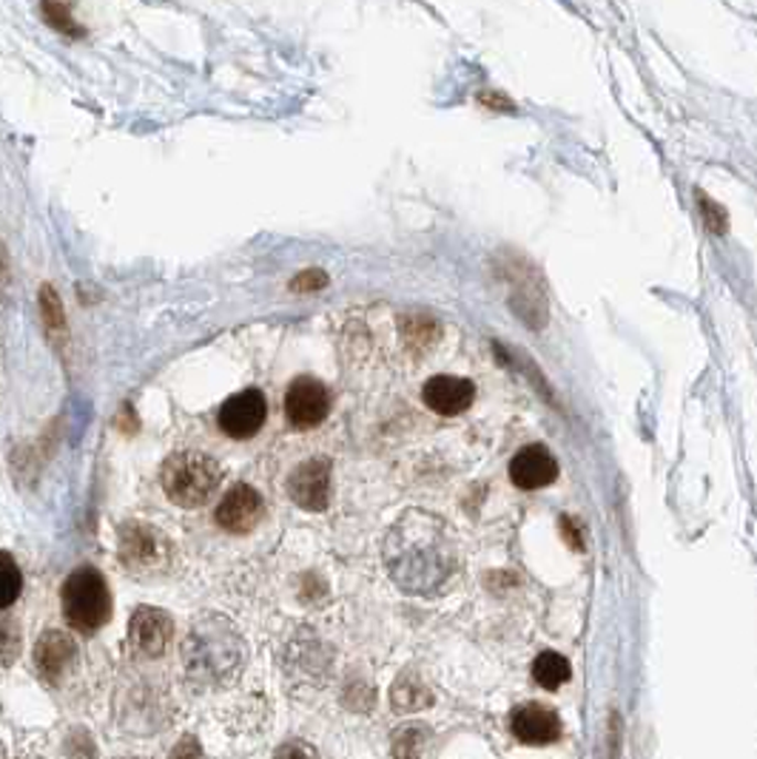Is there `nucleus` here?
<instances>
[{
    "label": "nucleus",
    "instance_id": "obj_25",
    "mask_svg": "<svg viewBox=\"0 0 757 759\" xmlns=\"http://www.w3.org/2000/svg\"><path fill=\"white\" fill-rule=\"evenodd\" d=\"M324 285V276L319 274V270H311V274H302L297 279V282L291 285L294 290H313V288H322Z\"/></svg>",
    "mask_w": 757,
    "mask_h": 759
},
{
    "label": "nucleus",
    "instance_id": "obj_2",
    "mask_svg": "<svg viewBox=\"0 0 757 759\" xmlns=\"http://www.w3.org/2000/svg\"><path fill=\"white\" fill-rule=\"evenodd\" d=\"M243 658V640L228 620L220 618L196 623L183 643L185 674L200 686H220L237 677Z\"/></svg>",
    "mask_w": 757,
    "mask_h": 759
},
{
    "label": "nucleus",
    "instance_id": "obj_9",
    "mask_svg": "<svg viewBox=\"0 0 757 759\" xmlns=\"http://www.w3.org/2000/svg\"><path fill=\"white\" fill-rule=\"evenodd\" d=\"M268 402L259 391H243L220 407V427L231 438H250L263 430Z\"/></svg>",
    "mask_w": 757,
    "mask_h": 759
},
{
    "label": "nucleus",
    "instance_id": "obj_16",
    "mask_svg": "<svg viewBox=\"0 0 757 759\" xmlns=\"http://www.w3.org/2000/svg\"><path fill=\"white\" fill-rule=\"evenodd\" d=\"M23 591V575L21 566L14 564L9 552H0V612L9 609L14 600L21 598Z\"/></svg>",
    "mask_w": 757,
    "mask_h": 759
},
{
    "label": "nucleus",
    "instance_id": "obj_10",
    "mask_svg": "<svg viewBox=\"0 0 757 759\" xmlns=\"http://www.w3.org/2000/svg\"><path fill=\"white\" fill-rule=\"evenodd\" d=\"M288 492L294 504L308 512H322L331 504V464L322 458H313L308 464L297 467L288 478Z\"/></svg>",
    "mask_w": 757,
    "mask_h": 759
},
{
    "label": "nucleus",
    "instance_id": "obj_18",
    "mask_svg": "<svg viewBox=\"0 0 757 759\" xmlns=\"http://www.w3.org/2000/svg\"><path fill=\"white\" fill-rule=\"evenodd\" d=\"M391 699H393V706L396 708H405V712H413V708H422V706H427L430 703V694L422 688V683L413 674H405V677L393 686V694H391Z\"/></svg>",
    "mask_w": 757,
    "mask_h": 759
},
{
    "label": "nucleus",
    "instance_id": "obj_4",
    "mask_svg": "<svg viewBox=\"0 0 757 759\" xmlns=\"http://www.w3.org/2000/svg\"><path fill=\"white\" fill-rule=\"evenodd\" d=\"M220 467L214 458L203 452H177L162 467V490L183 510H196V506L209 504L211 495L220 487Z\"/></svg>",
    "mask_w": 757,
    "mask_h": 759
},
{
    "label": "nucleus",
    "instance_id": "obj_23",
    "mask_svg": "<svg viewBox=\"0 0 757 759\" xmlns=\"http://www.w3.org/2000/svg\"><path fill=\"white\" fill-rule=\"evenodd\" d=\"M66 748L72 753V759H95V746H92V739L86 734H72Z\"/></svg>",
    "mask_w": 757,
    "mask_h": 759
},
{
    "label": "nucleus",
    "instance_id": "obj_20",
    "mask_svg": "<svg viewBox=\"0 0 757 759\" xmlns=\"http://www.w3.org/2000/svg\"><path fill=\"white\" fill-rule=\"evenodd\" d=\"M43 14H46V21L52 23L57 32L75 34V38H81L83 34V29L77 26V21L72 18V7H68V0H43Z\"/></svg>",
    "mask_w": 757,
    "mask_h": 759
},
{
    "label": "nucleus",
    "instance_id": "obj_5",
    "mask_svg": "<svg viewBox=\"0 0 757 759\" xmlns=\"http://www.w3.org/2000/svg\"><path fill=\"white\" fill-rule=\"evenodd\" d=\"M120 560L126 569L137 575H149V571L162 569L171 558V544L166 541L157 526L142 524V521H129L120 526Z\"/></svg>",
    "mask_w": 757,
    "mask_h": 759
},
{
    "label": "nucleus",
    "instance_id": "obj_7",
    "mask_svg": "<svg viewBox=\"0 0 757 759\" xmlns=\"http://www.w3.org/2000/svg\"><path fill=\"white\" fill-rule=\"evenodd\" d=\"M422 402L436 416H461L473 407L476 384L454 373H436L422 384Z\"/></svg>",
    "mask_w": 757,
    "mask_h": 759
},
{
    "label": "nucleus",
    "instance_id": "obj_1",
    "mask_svg": "<svg viewBox=\"0 0 757 759\" xmlns=\"http://www.w3.org/2000/svg\"><path fill=\"white\" fill-rule=\"evenodd\" d=\"M387 569L407 591L439 589L454 569V549L447 544L445 524L427 512L413 510L391 530Z\"/></svg>",
    "mask_w": 757,
    "mask_h": 759
},
{
    "label": "nucleus",
    "instance_id": "obj_3",
    "mask_svg": "<svg viewBox=\"0 0 757 759\" xmlns=\"http://www.w3.org/2000/svg\"><path fill=\"white\" fill-rule=\"evenodd\" d=\"M61 606L66 623L81 634L100 632L111 618V591L95 566H81L66 578L61 589Z\"/></svg>",
    "mask_w": 757,
    "mask_h": 759
},
{
    "label": "nucleus",
    "instance_id": "obj_17",
    "mask_svg": "<svg viewBox=\"0 0 757 759\" xmlns=\"http://www.w3.org/2000/svg\"><path fill=\"white\" fill-rule=\"evenodd\" d=\"M427 746V728L425 726H405L393 734V759H422Z\"/></svg>",
    "mask_w": 757,
    "mask_h": 759
},
{
    "label": "nucleus",
    "instance_id": "obj_11",
    "mask_svg": "<svg viewBox=\"0 0 757 759\" xmlns=\"http://www.w3.org/2000/svg\"><path fill=\"white\" fill-rule=\"evenodd\" d=\"M263 517V498L254 487L237 484L216 506V524L234 535H245L259 524Z\"/></svg>",
    "mask_w": 757,
    "mask_h": 759
},
{
    "label": "nucleus",
    "instance_id": "obj_24",
    "mask_svg": "<svg viewBox=\"0 0 757 759\" xmlns=\"http://www.w3.org/2000/svg\"><path fill=\"white\" fill-rule=\"evenodd\" d=\"M169 759H205V753L194 737H183L174 746V751L169 753Z\"/></svg>",
    "mask_w": 757,
    "mask_h": 759
},
{
    "label": "nucleus",
    "instance_id": "obj_21",
    "mask_svg": "<svg viewBox=\"0 0 757 759\" xmlns=\"http://www.w3.org/2000/svg\"><path fill=\"white\" fill-rule=\"evenodd\" d=\"M41 310H43V322H46L49 333H63L66 322H63L61 299H57L54 288H43L41 290Z\"/></svg>",
    "mask_w": 757,
    "mask_h": 759
},
{
    "label": "nucleus",
    "instance_id": "obj_19",
    "mask_svg": "<svg viewBox=\"0 0 757 759\" xmlns=\"http://www.w3.org/2000/svg\"><path fill=\"white\" fill-rule=\"evenodd\" d=\"M23 645L21 623L14 618H0V669H7L18 660Z\"/></svg>",
    "mask_w": 757,
    "mask_h": 759
},
{
    "label": "nucleus",
    "instance_id": "obj_8",
    "mask_svg": "<svg viewBox=\"0 0 757 759\" xmlns=\"http://www.w3.org/2000/svg\"><path fill=\"white\" fill-rule=\"evenodd\" d=\"M171 634H174V626L171 618L162 609H151V606H140L135 614H131L129 623V643L135 649L137 658L154 660L160 654H166L171 643Z\"/></svg>",
    "mask_w": 757,
    "mask_h": 759
},
{
    "label": "nucleus",
    "instance_id": "obj_6",
    "mask_svg": "<svg viewBox=\"0 0 757 759\" xmlns=\"http://www.w3.org/2000/svg\"><path fill=\"white\" fill-rule=\"evenodd\" d=\"M331 413V393L317 378H297L285 393V416L297 430H313Z\"/></svg>",
    "mask_w": 757,
    "mask_h": 759
},
{
    "label": "nucleus",
    "instance_id": "obj_22",
    "mask_svg": "<svg viewBox=\"0 0 757 759\" xmlns=\"http://www.w3.org/2000/svg\"><path fill=\"white\" fill-rule=\"evenodd\" d=\"M274 759H319V753L308 742H285L282 748H277Z\"/></svg>",
    "mask_w": 757,
    "mask_h": 759
},
{
    "label": "nucleus",
    "instance_id": "obj_14",
    "mask_svg": "<svg viewBox=\"0 0 757 759\" xmlns=\"http://www.w3.org/2000/svg\"><path fill=\"white\" fill-rule=\"evenodd\" d=\"M77 660V645L75 640L68 638L66 632H57V629H49L38 638L34 645V665L41 672L43 680L54 683L57 677L68 672V665Z\"/></svg>",
    "mask_w": 757,
    "mask_h": 759
},
{
    "label": "nucleus",
    "instance_id": "obj_12",
    "mask_svg": "<svg viewBox=\"0 0 757 759\" xmlns=\"http://www.w3.org/2000/svg\"><path fill=\"white\" fill-rule=\"evenodd\" d=\"M510 478L519 490H541L550 487L558 478V464L550 456L547 447H524L510 464Z\"/></svg>",
    "mask_w": 757,
    "mask_h": 759
},
{
    "label": "nucleus",
    "instance_id": "obj_13",
    "mask_svg": "<svg viewBox=\"0 0 757 759\" xmlns=\"http://www.w3.org/2000/svg\"><path fill=\"white\" fill-rule=\"evenodd\" d=\"M510 726H513L515 737L527 746H550L562 734V723H558L555 712H550L547 706H539V703L515 708Z\"/></svg>",
    "mask_w": 757,
    "mask_h": 759
},
{
    "label": "nucleus",
    "instance_id": "obj_26",
    "mask_svg": "<svg viewBox=\"0 0 757 759\" xmlns=\"http://www.w3.org/2000/svg\"><path fill=\"white\" fill-rule=\"evenodd\" d=\"M0 759H3V746H0Z\"/></svg>",
    "mask_w": 757,
    "mask_h": 759
},
{
    "label": "nucleus",
    "instance_id": "obj_15",
    "mask_svg": "<svg viewBox=\"0 0 757 759\" xmlns=\"http://www.w3.org/2000/svg\"><path fill=\"white\" fill-rule=\"evenodd\" d=\"M533 677L539 686L550 688V692L562 688L569 680L567 658H562V654H555V652L539 654V660L533 663Z\"/></svg>",
    "mask_w": 757,
    "mask_h": 759
}]
</instances>
